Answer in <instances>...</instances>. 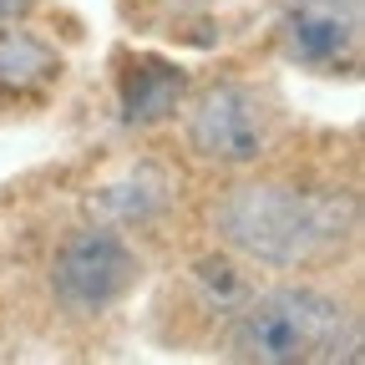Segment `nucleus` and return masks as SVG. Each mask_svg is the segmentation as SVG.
I'll return each instance as SVG.
<instances>
[{
    "label": "nucleus",
    "mask_w": 365,
    "mask_h": 365,
    "mask_svg": "<svg viewBox=\"0 0 365 365\" xmlns=\"http://www.w3.org/2000/svg\"><path fill=\"white\" fill-rule=\"evenodd\" d=\"M218 249L259 274H325L360 244V193L309 173H234L203 203Z\"/></svg>",
    "instance_id": "nucleus-1"
},
{
    "label": "nucleus",
    "mask_w": 365,
    "mask_h": 365,
    "mask_svg": "<svg viewBox=\"0 0 365 365\" xmlns=\"http://www.w3.org/2000/svg\"><path fill=\"white\" fill-rule=\"evenodd\" d=\"M188 66H178L153 51H112V97H117V122L127 132H153L168 127L188 97Z\"/></svg>",
    "instance_id": "nucleus-6"
},
{
    "label": "nucleus",
    "mask_w": 365,
    "mask_h": 365,
    "mask_svg": "<svg viewBox=\"0 0 365 365\" xmlns=\"http://www.w3.org/2000/svg\"><path fill=\"white\" fill-rule=\"evenodd\" d=\"M360 345L355 299L314 284V274H279L274 284L249 289L218 330V355L239 365H335L360 360Z\"/></svg>",
    "instance_id": "nucleus-2"
},
{
    "label": "nucleus",
    "mask_w": 365,
    "mask_h": 365,
    "mask_svg": "<svg viewBox=\"0 0 365 365\" xmlns=\"http://www.w3.org/2000/svg\"><path fill=\"white\" fill-rule=\"evenodd\" d=\"M274 46L304 76L355 81L365 66V0H284Z\"/></svg>",
    "instance_id": "nucleus-5"
},
{
    "label": "nucleus",
    "mask_w": 365,
    "mask_h": 365,
    "mask_svg": "<svg viewBox=\"0 0 365 365\" xmlns=\"http://www.w3.org/2000/svg\"><path fill=\"white\" fill-rule=\"evenodd\" d=\"M66 56L46 36L26 31L21 21L0 26V107H46V97L61 86Z\"/></svg>",
    "instance_id": "nucleus-8"
},
{
    "label": "nucleus",
    "mask_w": 365,
    "mask_h": 365,
    "mask_svg": "<svg viewBox=\"0 0 365 365\" xmlns=\"http://www.w3.org/2000/svg\"><path fill=\"white\" fill-rule=\"evenodd\" d=\"M182 193V173L163 158H132L127 168H117L112 178H102L86 193V213L97 223H112L122 234L148 228L158 218H168V208Z\"/></svg>",
    "instance_id": "nucleus-7"
},
{
    "label": "nucleus",
    "mask_w": 365,
    "mask_h": 365,
    "mask_svg": "<svg viewBox=\"0 0 365 365\" xmlns=\"http://www.w3.org/2000/svg\"><path fill=\"white\" fill-rule=\"evenodd\" d=\"M143 269V254L122 228L86 218L56 239L51 264H46V294L66 319H102L132 299Z\"/></svg>",
    "instance_id": "nucleus-4"
},
{
    "label": "nucleus",
    "mask_w": 365,
    "mask_h": 365,
    "mask_svg": "<svg viewBox=\"0 0 365 365\" xmlns=\"http://www.w3.org/2000/svg\"><path fill=\"white\" fill-rule=\"evenodd\" d=\"M173 122L182 132V153L223 178L264 168L279 153L284 127H289L279 91L244 71H213L193 81Z\"/></svg>",
    "instance_id": "nucleus-3"
},
{
    "label": "nucleus",
    "mask_w": 365,
    "mask_h": 365,
    "mask_svg": "<svg viewBox=\"0 0 365 365\" xmlns=\"http://www.w3.org/2000/svg\"><path fill=\"white\" fill-rule=\"evenodd\" d=\"M46 6V0H0V26H11V21H26Z\"/></svg>",
    "instance_id": "nucleus-9"
}]
</instances>
